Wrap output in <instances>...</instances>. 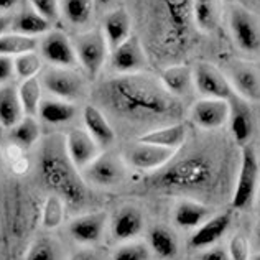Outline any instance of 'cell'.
<instances>
[{
  "instance_id": "cell-46",
  "label": "cell",
  "mask_w": 260,
  "mask_h": 260,
  "mask_svg": "<svg viewBox=\"0 0 260 260\" xmlns=\"http://www.w3.org/2000/svg\"><path fill=\"white\" fill-rule=\"evenodd\" d=\"M98 2H101V4H104V5H106V4L111 2V0H98Z\"/></svg>"
},
{
  "instance_id": "cell-43",
  "label": "cell",
  "mask_w": 260,
  "mask_h": 260,
  "mask_svg": "<svg viewBox=\"0 0 260 260\" xmlns=\"http://www.w3.org/2000/svg\"><path fill=\"white\" fill-rule=\"evenodd\" d=\"M17 2L18 0H0V13L13 9V7L17 5Z\"/></svg>"
},
{
  "instance_id": "cell-41",
  "label": "cell",
  "mask_w": 260,
  "mask_h": 260,
  "mask_svg": "<svg viewBox=\"0 0 260 260\" xmlns=\"http://www.w3.org/2000/svg\"><path fill=\"white\" fill-rule=\"evenodd\" d=\"M200 260H231L229 254L221 247H213L206 252H203Z\"/></svg>"
},
{
  "instance_id": "cell-8",
  "label": "cell",
  "mask_w": 260,
  "mask_h": 260,
  "mask_svg": "<svg viewBox=\"0 0 260 260\" xmlns=\"http://www.w3.org/2000/svg\"><path fill=\"white\" fill-rule=\"evenodd\" d=\"M176 150L152 145V143L137 142L130 145L125 152V158L130 167L142 172H158L165 168L175 156Z\"/></svg>"
},
{
  "instance_id": "cell-16",
  "label": "cell",
  "mask_w": 260,
  "mask_h": 260,
  "mask_svg": "<svg viewBox=\"0 0 260 260\" xmlns=\"http://www.w3.org/2000/svg\"><path fill=\"white\" fill-rule=\"evenodd\" d=\"M229 125L231 134L239 145H245L254 132V115L249 102L232 94L229 99Z\"/></svg>"
},
{
  "instance_id": "cell-29",
  "label": "cell",
  "mask_w": 260,
  "mask_h": 260,
  "mask_svg": "<svg viewBox=\"0 0 260 260\" xmlns=\"http://www.w3.org/2000/svg\"><path fill=\"white\" fill-rule=\"evenodd\" d=\"M148 242L150 249L155 255H158L160 258L172 260L178 254V241L176 236L172 231L163 228V225H156L148 234Z\"/></svg>"
},
{
  "instance_id": "cell-14",
  "label": "cell",
  "mask_w": 260,
  "mask_h": 260,
  "mask_svg": "<svg viewBox=\"0 0 260 260\" xmlns=\"http://www.w3.org/2000/svg\"><path fill=\"white\" fill-rule=\"evenodd\" d=\"M112 70L119 74H135L145 68V53L137 37H128L111 54Z\"/></svg>"
},
{
  "instance_id": "cell-9",
  "label": "cell",
  "mask_w": 260,
  "mask_h": 260,
  "mask_svg": "<svg viewBox=\"0 0 260 260\" xmlns=\"http://www.w3.org/2000/svg\"><path fill=\"white\" fill-rule=\"evenodd\" d=\"M193 83L203 98L208 99H224L229 101L232 98V86L228 76L209 63L196 64L193 71Z\"/></svg>"
},
{
  "instance_id": "cell-2",
  "label": "cell",
  "mask_w": 260,
  "mask_h": 260,
  "mask_svg": "<svg viewBox=\"0 0 260 260\" xmlns=\"http://www.w3.org/2000/svg\"><path fill=\"white\" fill-rule=\"evenodd\" d=\"M40 175L48 189L70 206H81L86 200V188L66 153L64 140L51 137L45 142L40 158Z\"/></svg>"
},
{
  "instance_id": "cell-11",
  "label": "cell",
  "mask_w": 260,
  "mask_h": 260,
  "mask_svg": "<svg viewBox=\"0 0 260 260\" xmlns=\"http://www.w3.org/2000/svg\"><path fill=\"white\" fill-rule=\"evenodd\" d=\"M191 119L194 125L203 130L221 128L229 122V101L203 98L201 101L194 102L191 109Z\"/></svg>"
},
{
  "instance_id": "cell-27",
  "label": "cell",
  "mask_w": 260,
  "mask_h": 260,
  "mask_svg": "<svg viewBox=\"0 0 260 260\" xmlns=\"http://www.w3.org/2000/svg\"><path fill=\"white\" fill-rule=\"evenodd\" d=\"M13 30L15 33L25 37H38L50 31V22L45 20L40 13H37L31 7H25L13 20Z\"/></svg>"
},
{
  "instance_id": "cell-23",
  "label": "cell",
  "mask_w": 260,
  "mask_h": 260,
  "mask_svg": "<svg viewBox=\"0 0 260 260\" xmlns=\"http://www.w3.org/2000/svg\"><path fill=\"white\" fill-rule=\"evenodd\" d=\"M25 117L18 89L7 84L0 87V125L5 128L15 127Z\"/></svg>"
},
{
  "instance_id": "cell-10",
  "label": "cell",
  "mask_w": 260,
  "mask_h": 260,
  "mask_svg": "<svg viewBox=\"0 0 260 260\" xmlns=\"http://www.w3.org/2000/svg\"><path fill=\"white\" fill-rule=\"evenodd\" d=\"M40 50L42 58L56 68H73L78 63L73 43L61 31H48L42 40Z\"/></svg>"
},
{
  "instance_id": "cell-22",
  "label": "cell",
  "mask_w": 260,
  "mask_h": 260,
  "mask_svg": "<svg viewBox=\"0 0 260 260\" xmlns=\"http://www.w3.org/2000/svg\"><path fill=\"white\" fill-rule=\"evenodd\" d=\"M186 135H188L186 125H184V124H172V125H167V127L150 130V132L140 135L139 142L152 143V145H158V147L176 150L184 143V140H186Z\"/></svg>"
},
{
  "instance_id": "cell-6",
  "label": "cell",
  "mask_w": 260,
  "mask_h": 260,
  "mask_svg": "<svg viewBox=\"0 0 260 260\" xmlns=\"http://www.w3.org/2000/svg\"><path fill=\"white\" fill-rule=\"evenodd\" d=\"M229 28L239 50L244 53H258L260 23L249 10L234 7L229 15Z\"/></svg>"
},
{
  "instance_id": "cell-30",
  "label": "cell",
  "mask_w": 260,
  "mask_h": 260,
  "mask_svg": "<svg viewBox=\"0 0 260 260\" xmlns=\"http://www.w3.org/2000/svg\"><path fill=\"white\" fill-rule=\"evenodd\" d=\"M61 13L73 26H83L92 18L94 0H59Z\"/></svg>"
},
{
  "instance_id": "cell-35",
  "label": "cell",
  "mask_w": 260,
  "mask_h": 260,
  "mask_svg": "<svg viewBox=\"0 0 260 260\" xmlns=\"http://www.w3.org/2000/svg\"><path fill=\"white\" fill-rule=\"evenodd\" d=\"M112 260H152V249L142 242H127L115 249Z\"/></svg>"
},
{
  "instance_id": "cell-21",
  "label": "cell",
  "mask_w": 260,
  "mask_h": 260,
  "mask_svg": "<svg viewBox=\"0 0 260 260\" xmlns=\"http://www.w3.org/2000/svg\"><path fill=\"white\" fill-rule=\"evenodd\" d=\"M109 50H115L130 37V17L124 9H117L111 12L104 20V28H102Z\"/></svg>"
},
{
  "instance_id": "cell-42",
  "label": "cell",
  "mask_w": 260,
  "mask_h": 260,
  "mask_svg": "<svg viewBox=\"0 0 260 260\" xmlns=\"http://www.w3.org/2000/svg\"><path fill=\"white\" fill-rule=\"evenodd\" d=\"M12 23H13V22H12V18H10V17L2 15V13H0V37L5 35V31L9 30V26H10Z\"/></svg>"
},
{
  "instance_id": "cell-47",
  "label": "cell",
  "mask_w": 260,
  "mask_h": 260,
  "mask_svg": "<svg viewBox=\"0 0 260 260\" xmlns=\"http://www.w3.org/2000/svg\"><path fill=\"white\" fill-rule=\"evenodd\" d=\"M250 260H260V254H258V255H255L254 258H250Z\"/></svg>"
},
{
  "instance_id": "cell-25",
  "label": "cell",
  "mask_w": 260,
  "mask_h": 260,
  "mask_svg": "<svg viewBox=\"0 0 260 260\" xmlns=\"http://www.w3.org/2000/svg\"><path fill=\"white\" fill-rule=\"evenodd\" d=\"M193 15L198 28L206 33L214 31L222 15V0H194Z\"/></svg>"
},
{
  "instance_id": "cell-5",
  "label": "cell",
  "mask_w": 260,
  "mask_h": 260,
  "mask_svg": "<svg viewBox=\"0 0 260 260\" xmlns=\"http://www.w3.org/2000/svg\"><path fill=\"white\" fill-rule=\"evenodd\" d=\"M74 51H76V58L79 64L84 68L87 76L94 79L101 73L102 66L106 64L109 46L102 31L92 30L86 31L83 35L76 37L74 40Z\"/></svg>"
},
{
  "instance_id": "cell-15",
  "label": "cell",
  "mask_w": 260,
  "mask_h": 260,
  "mask_svg": "<svg viewBox=\"0 0 260 260\" xmlns=\"http://www.w3.org/2000/svg\"><path fill=\"white\" fill-rule=\"evenodd\" d=\"M229 83L232 91L247 102L260 101V71L247 63H232L229 70Z\"/></svg>"
},
{
  "instance_id": "cell-39",
  "label": "cell",
  "mask_w": 260,
  "mask_h": 260,
  "mask_svg": "<svg viewBox=\"0 0 260 260\" xmlns=\"http://www.w3.org/2000/svg\"><path fill=\"white\" fill-rule=\"evenodd\" d=\"M25 260H56V250L46 239H40L31 245Z\"/></svg>"
},
{
  "instance_id": "cell-13",
  "label": "cell",
  "mask_w": 260,
  "mask_h": 260,
  "mask_svg": "<svg viewBox=\"0 0 260 260\" xmlns=\"http://www.w3.org/2000/svg\"><path fill=\"white\" fill-rule=\"evenodd\" d=\"M64 148L70 160L78 170L86 168L99 155V145L87 130L71 128L64 137Z\"/></svg>"
},
{
  "instance_id": "cell-40",
  "label": "cell",
  "mask_w": 260,
  "mask_h": 260,
  "mask_svg": "<svg viewBox=\"0 0 260 260\" xmlns=\"http://www.w3.org/2000/svg\"><path fill=\"white\" fill-rule=\"evenodd\" d=\"M13 73H15V70H13V59L9 56H0V84L7 83Z\"/></svg>"
},
{
  "instance_id": "cell-20",
  "label": "cell",
  "mask_w": 260,
  "mask_h": 260,
  "mask_svg": "<svg viewBox=\"0 0 260 260\" xmlns=\"http://www.w3.org/2000/svg\"><path fill=\"white\" fill-rule=\"evenodd\" d=\"M83 119L87 134L92 137L98 145H111L115 139L114 128L109 124V120L106 119V115L101 112V109L95 106H86L83 111Z\"/></svg>"
},
{
  "instance_id": "cell-4",
  "label": "cell",
  "mask_w": 260,
  "mask_h": 260,
  "mask_svg": "<svg viewBox=\"0 0 260 260\" xmlns=\"http://www.w3.org/2000/svg\"><path fill=\"white\" fill-rule=\"evenodd\" d=\"M258 175H260V168L254 148L244 145L234 194H232V208L245 209L247 206H250L258 186Z\"/></svg>"
},
{
  "instance_id": "cell-45",
  "label": "cell",
  "mask_w": 260,
  "mask_h": 260,
  "mask_svg": "<svg viewBox=\"0 0 260 260\" xmlns=\"http://www.w3.org/2000/svg\"><path fill=\"white\" fill-rule=\"evenodd\" d=\"M254 239H255V247L260 249V221L257 224V228H255V232H254Z\"/></svg>"
},
{
  "instance_id": "cell-32",
  "label": "cell",
  "mask_w": 260,
  "mask_h": 260,
  "mask_svg": "<svg viewBox=\"0 0 260 260\" xmlns=\"http://www.w3.org/2000/svg\"><path fill=\"white\" fill-rule=\"evenodd\" d=\"M37 40L33 37H25L20 33H5L0 37V56H18V54L35 51Z\"/></svg>"
},
{
  "instance_id": "cell-36",
  "label": "cell",
  "mask_w": 260,
  "mask_h": 260,
  "mask_svg": "<svg viewBox=\"0 0 260 260\" xmlns=\"http://www.w3.org/2000/svg\"><path fill=\"white\" fill-rule=\"evenodd\" d=\"M228 254L231 260H250V242L242 232H236L229 241Z\"/></svg>"
},
{
  "instance_id": "cell-37",
  "label": "cell",
  "mask_w": 260,
  "mask_h": 260,
  "mask_svg": "<svg viewBox=\"0 0 260 260\" xmlns=\"http://www.w3.org/2000/svg\"><path fill=\"white\" fill-rule=\"evenodd\" d=\"M59 196H51L50 200L46 201L45 206V214H43V222L46 228H56L61 222V217H63V203H61Z\"/></svg>"
},
{
  "instance_id": "cell-44",
  "label": "cell",
  "mask_w": 260,
  "mask_h": 260,
  "mask_svg": "<svg viewBox=\"0 0 260 260\" xmlns=\"http://www.w3.org/2000/svg\"><path fill=\"white\" fill-rule=\"evenodd\" d=\"M71 260H95V257L92 254H89V252H79Z\"/></svg>"
},
{
  "instance_id": "cell-12",
  "label": "cell",
  "mask_w": 260,
  "mask_h": 260,
  "mask_svg": "<svg viewBox=\"0 0 260 260\" xmlns=\"http://www.w3.org/2000/svg\"><path fill=\"white\" fill-rule=\"evenodd\" d=\"M84 178L99 186H114L124 178V167L114 153H101L84 168Z\"/></svg>"
},
{
  "instance_id": "cell-33",
  "label": "cell",
  "mask_w": 260,
  "mask_h": 260,
  "mask_svg": "<svg viewBox=\"0 0 260 260\" xmlns=\"http://www.w3.org/2000/svg\"><path fill=\"white\" fill-rule=\"evenodd\" d=\"M40 137V125L31 115H25V117L18 122L15 127H12V139L20 147L28 148L33 143H37Z\"/></svg>"
},
{
  "instance_id": "cell-3",
  "label": "cell",
  "mask_w": 260,
  "mask_h": 260,
  "mask_svg": "<svg viewBox=\"0 0 260 260\" xmlns=\"http://www.w3.org/2000/svg\"><path fill=\"white\" fill-rule=\"evenodd\" d=\"M214 165L204 155H189L156 175L153 186L165 191H200L214 180Z\"/></svg>"
},
{
  "instance_id": "cell-17",
  "label": "cell",
  "mask_w": 260,
  "mask_h": 260,
  "mask_svg": "<svg viewBox=\"0 0 260 260\" xmlns=\"http://www.w3.org/2000/svg\"><path fill=\"white\" fill-rule=\"evenodd\" d=\"M231 221V213L213 214L206 222H203L200 228H196V231L189 239V245L193 249H206L214 245L228 232Z\"/></svg>"
},
{
  "instance_id": "cell-34",
  "label": "cell",
  "mask_w": 260,
  "mask_h": 260,
  "mask_svg": "<svg viewBox=\"0 0 260 260\" xmlns=\"http://www.w3.org/2000/svg\"><path fill=\"white\" fill-rule=\"evenodd\" d=\"M43 64V58L42 54H38L35 51H28L23 54H18L13 59V70L18 78L30 79V78H37V73L42 70Z\"/></svg>"
},
{
  "instance_id": "cell-38",
  "label": "cell",
  "mask_w": 260,
  "mask_h": 260,
  "mask_svg": "<svg viewBox=\"0 0 260 260\" xmlns=\"http://www.w3.org/2000/svg\"><path fill=\"white\" fill-rule=\"evenodd\" d=\"M30 7L50 23L54 22L61 13L59 0H30Z\"/></svg>"
},
{
  "instance_id": "cell-26",
  "label": "cell",
  "mask_w": 260,
  "mask_h": 260,
  "mask_svg": "<svg viewBox=\"0 0 260 260\" xmlns=\"http://www.w3.org/2000/svg\"><path fill=\"white\" fill-rule=\"evenodd\" d=\"M38 115L46 124L59 125L70 122L76 115V107L63 99H45L40 102Z\"/></svg>"
},
{
  "instance_id": "cell-7",
  "label": "cell",
  "mask_w": 260,
  "mask_h": 260,
  "mask_svg": "<svg viewBox=\"0 0 260 260\" xmlns=\"http://www.w3.org/2000/svg\"><path fill=\"white\" fill-rule=\"evenodd\" d=\"M42 86L53 95L63 101H76L84 95V81L71 68H51L45 71L42 78Z\"/></svg>"
},
{
  "instance_id": "cell-48",
  "label": "cell",
  "mask_w": 260,
  "mask_h": 260,
  "mask_svg": "<svg viewBox=\"0 0 260 260\" xmlns=\"http://www.w3.org/2000/svg\"><path fill=\"white\" fill-rule=\"evenodd\" d=\"M258 204H260V188H258Z\"/></svg>"
},
{
  "instance_id": "cell-24",
  "label": "cell",
  "mask_w": 260,
  "mask_h": 260,
  "mask_svg": "<svg viewBox=\"0 0 260 260\" xmlns=\"http://www.w3.org/2000/svg\"><path fill=\"white\" fill-rule=\"evenodd\" d=\"M211 216H213L211 208L204 206V204L198 201L184 200L175 208L173 219L183 229H196V228H200L203 222H206Z\"/></svg>"
},
{
  "instance_id": "cell-18",
  "label": "cell",
  "mask_w": 260,
  "mask_h": 260,
  "mask_svg": "<svg viewBox=\"0 0 260 260\" xmlns=\"http://www.w3.org/2000/svg\"><path fill=\"white\" fill-rule=\"evenodd\" d=\"M104 225H106L104 213L86 214L74 219L70 224V232L74 241H78L81 244H94L101 239Z\"/></svg>"
},
{
  "instance_id": "cell-28",
  "label": "cell",
  "mask_w": 260,
  "mask_h": 260,
  "mask_svg": "<svg viewBox=\"0 0 260 260\" xmlns=\"http://www.w3.org/2000/svg\"><path fill=\"white\" fill-rule=\"evenodd\" d=\"M161 84L167 91L175 95V98H180V95L186 94L188 89L191 87L193 83V73H191L189 68L186 66H170L165 71L161 73Z\"/></svg>"
},
{
  "instance_id": "cell-31",
  "label": "cell",
  "mask_w": 260,
  "mask_h": 260,
  "mask_svg": "<svg viewBox=\"0 0 260 260\" xmlns=\"http://www.w3.org/2000/svg\"><path fill=\"white\" fill-rule=\"evenodd\" d=\"M42 81L38 78L25 79L18 87V98L22 102L25 115H31L35 117L38 114L40 102H42Z\"/></svg>"
},
{
  "instance_id": "cell-19",
  "label": "cell",
  "mask_w": 260,
  "mask_h": 260,
  "mask_svg": "<svg viewBox=\"0 0 260 260\" xmlns=\"http://www.w3.org/2000/svg\"><path fill=\"white\" fill-rule=\"evenodd\" d=\"M143 229V216L137 208H122L112 219V234L117 241H130Z\"/></svg>"
},
{
  "instance_id": "cell-1",
  "label": "cell",
  "mask_w": 260,
  "mask_h": 260,
  "mask_svg": "<svg viewBox=\"0 0 260 260\" xmlns=\"http://www.w3.org/2000/svg\"><path fill=\"white\" fill-rule=\"evenodd\" d=\"M101 98L112 112L127 119H155L176 111V98L161 81L147 74H119L101 87Z\"/></svg>"
}]
</instances>
